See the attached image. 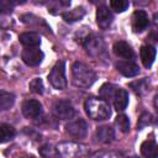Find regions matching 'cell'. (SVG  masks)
I'll return each instance as SVG.
<instances>
[{
	"mask_svg": "<svg viewBox=\"0 0 158 158\" xmlns=\"http://www.w3.org/2000/svg\"><path fill=\"white\" fill-rule=\"evenodd\" d=\"M151 122H152V116H151V114L144 112V114H142V116L139 117L137 127L141 130V128H143V127H146V126L151 125Z\"/></svg>",
	"mask_w": 158,
	"mask_h": 158,
	"instance_id": "obj_29",
	"label": "cell"
},
{
	"mask_svg": "<svg viewBox=\"0 0 158 158\" xmlns=\"http://www.w3.org/2000/svg\"><path fill=\"white\" fill-rule=\"evenodd\" d=\"M84 109L86 115L96 121L106 120L111 115L109 104L99 98H88L84 102Z\"/></svg>",
	"mask_w": 158,
	"mask_h": 158,
	"instance_id": "obj_2",
	"label": "cell"
},
{
	"mask_svg": "<svg viewBox=\"0 0 158 158\" xmlns=\"http://www.w3.org/2000/svg\"><path fill=\"white\" fill-rule=\"evenodd\" d=\"M115 123L121 132H128L130 131V120L126 115H118L115 118Z\"/></svg>",
	"mask_w": 158,
	"mask_h": 158,
	"instance_id": "obj_24",
	"label": "cell"
},
{
	"mask_svg": "<svg viewBox=\"0 0 158 158\" xmlns=\"http://www.w3.org/2000/svg\"><path fill=\"white\" fill-rule=\"evenodd\" d=\"M40 154L44 158H59L60 154L58 153L57 148H54L51 144H44L40 148Z\"/></svg>",
	"mask_w": 158,
	"mask_h": 158,
	"instance_id": "obj_23",
	"label": "cell"
},
{
	"mask_svg": "<svg viewBox=\"0 0 158 158\" xmlns=\"http://www.w3.org/2000/svg\"><path fill=\"white\" fill-rule=\"evenodd\" d=\"M131 158H137V157H131Z\"/></svg>",
	"mask_w": 158,
	"mask_h": 158,
	"instance_id": "obj_31",
	"label": "cell"
},
{
	"mask_svg": "<svg viewBox=\"0 0 158 158\" xmlns=\"http://www.w3.org/2000/svg\"><path fill=\"white\" fill-rule=\"evenodd\" d=\"M149 25V19L146 11L136 10L132 16V28L135 32H142Z\"/></svg>",
	"mask_w": 158,
	"mask_h": 158,
	"instance_id": "obj_11",
	"label": "cell"
},
{
	"mask_svg": "<svg viewBox=\"0 0 158 158\" xmlns=\"http://www.w3.org/2000/svg\"><path fill=\"white\" fill-rule=\"evenodd\" d=\"M16 2L9 1V0H0V12L1 14H10L14 10Z\"/></svg>",
	"mask_w": 158,
	"mask_h": 158,
	"instance_id": "obj_28",
	"label": "cell"
},
{
	"mask_svg": "<svg viewBox=\"0 0 158 158\" xmlns=\"http://www.w3.org/2000/svg\"><path fill=\"white\" fill-rule=\"evenodd\" d=\"M110 6L116 12H123L128 9L130 2L126 0H112V1H110Z\"/></svg>",
	"mask_w": 158,
	"mask_h": 158,
	"instance_id": "obj_25",
	"label": "cell"
},
{
	"mask_svg": "<svg viewBox=\"0 0 158 158\" xmlns=\"http://www.w3.org/2000/svg\"><path fill=\"white\" fill-rule=\"evenodd\" d=\"M19 40L27 48L37 47V46L41 44V36L38 33H36V32H23V33L20 35Z\"/></svg>",
	"mask_w": 158,
	"mask_h": 158,
	"instance_id": "obj_17",
	"label": "cell"
},
{
	"mask_svg": "<svg viewBox=\"0 0 158 158\" xmlns=\"http://www.w3.org/2000/svg\"><path fill=\"white\" fill-rule=\"evenodd\" d=\"M96 79L95 72L83 62H75L72 67V80L78 88H89Z\"/></svg>",
	"mask_w": 158,
	"mask_h": 158,
	"instance_id": "obj_1",
	"label": "cell"
},
{
	"mask_svg": "<svg viewBox=\"0 0 158 158\" xmlns=\"http://www.w3.org/2000/svg\"><path fill=\"white\" fill-rule=\"evenodd\" d=\"M16 135L15 128L7 123H0V143H5L12 139Z\"/></svg>",
	"mask_w": 158,
	"mask_h": 158,
	"instance_id": "obj_20",
	"label": "cell"
},
{
	"mask_svg": "<svg viewBox=\"0 0 158 158\" xmlns=\"http://www.w3.org/2000/svg\"><path fill=\"white\" fill-rule=\"evenodd\" d=\"M114 106L117 111H122L126 109L127 104H128V94L125 89L122 88H117L115 94H114Z\"/></svg>",
	"mask_w": 158,
	"mask_h": 158,
	"instance_id": "obj_15",
	"label": "cell"
},
{
	"mask_svg": "<svg viewBox=\"0 0 158 158\" xmlns=\"http://www.w3.org/2000/svg\"><path fill=\"white\" fill-rule=\"evenodd\" d=\"M114 53L118 57H122L125 59H132L135 58V52L132 49V47L125 42V41H117L114 43Z\"/></svg>",
	"mask_w": 158,
	"mask_h": 158,
	"instance_id": "obj_13",
	"label": "cell"
},
{
	"mask_svg": "<svg viewBox=\"0 0 158 158\" xmlns=\"http://www.w3.org/2000/svg\"><path fill=\"white\" fill-rule=\"evenodd\" d=\"M130 86L133 89L135 93H137V94H139V95L143 94V93L146 91V89H147L146 80H137V81H133V83L130 84Z\"/></svg>",
	"mask_w": 158,
	"mask_h": 158,
	"instance_id": "obj_27",
	"label": "cell"
},
{
	"mask_svg": "<svg viewBox=\"0 0 158 158\" xmlns=\"http://www.w3.org/2000/svg\"><path fill=\"white\" fill-rule=\"evenodd\" d=\"M141 153L144 158H157L158 147L154 139H147L141 144Z\"/></svg>",
	"mask_w": 158,
	"mask_h": 158,
	"instance_id": "obj_18",
	"label": "cell"
},
{
	"mask_svg": "<svg viewBox=\"0 0 158 158\" xmlns=\"http://www.w3.org/2000/svg\"><path fill=\"white\" fill-rule=\"evenodd\" d=\"M84 14H85V11H84L83 7H75L73 10H69V11L63 12L62 14V17H63V20L65 22L72 23V22H75V21L80 20L84 16Z\"/></svg>",
	"mask_w": 158,
	"mask_h": 158,
	"instance_id": "obj_19",
	"label": "cell"
},
{
	"mask_svg": "<svg viewBox=\"0 0 158 158\" xmlns=\"http://www.w3.org/2000/svg\"><path fill=\"white\" fill-rule=\"evenodd\" d=\"M42 112V104L38 100L28 99L22 104V114L27 118H35Z\"/></svg>",
	"mask_w": 158,
	"mask_h": 158,
	"instance_id": "obj_10",
	"label": "cell"
},
{
	"mask_svg": "<svg viewBox=\"0 0 158 158\" xmlns=\"http://www.w3.org/2000/svg\"><path fill=\"white\" fill-rule=\"evenodd\" d=\"M54 114L57 117L62 120H68L72 118L74 115V107L70 101L68 100H59L54 104Z\"/></svg>",
	"mask_w": 158,
	"mask_h": 158,
	"instance_id": "obj_8",
	"label": "cell"
},
{
	"mask_svg": "<svg viewBox=\"0 0 158 158\" xmlns=\"http://www.w3.org/2000/svg\"><path fill=\"white\" fill-rule=\"evenodd\" d=\"M116 89H117V86H115L114 84H109V83L104 84V85L100 88V91H99L100 99L107 102L109 100H111V99L114 98V94H115Z\"/></svg>",
	"mask_w": 158,
	"mask_h": 158,
	"instance_id": "obj_22",
	"label": "cell"
},
{
	"mask_svg": "<svg viewBox=\"0 0 158 158\" xmlns=\"http://www.w3.org/2000/svg\"><path fill=\"white\" fill-rule=\"evenodd\" d=\"M65 131L75 138H83L86 136L88 132V125L83 118H77L74 121H69L65 125Z\"/></svg>",
	"mask_w": 158,
	"mask_h": 158,
	"instance_id": "obj_6",
	"label": "cell"
},
{
	"mask_svg": "<svg viewBox=\"0 0 158 158\" xmlns=\"http://www.w3.org/2000/svg\"><path fill=\"white\" fill-rule=\"evenodd\" d=\"M112 20H114V16H112V12L111 10L105 6V5H101L98 7V11H96V22H98V26L102 30H106L110 27V25L112 23Z\"/></svg>",
	"mask_w": 158,
	"mask_h": 158,
	"instance_id": "obj_9",
	"label": "cell"
},
{
	"mask_svg": "<svg viewBox=\"0 0 158 158\" xmlns=\"http://www.w3.org/2000/svg\"><path fill=\"white\" fill-rule=\"evenodd\" d=\"M30 90L35 94H42L43 93V81L41 78H35L30 81V85H28Z\"/></svg>",
	"mask_w": 158,
	"mask_h": 158,
	"instance_id": "obj_26",
	"label": "cell"
},
{
	"mask_svg": "<svg viewBox=\"0 0 158 158\" xmlns=\"http://www.w3.org/2000/svg\"><path fill=\"white\" fill-rule=\"evenodd\" d=\"M48 80L51 83V85L54 89L58 90H63L67 88V78H65V64L63 60L57 62L56 65L52 68L49 75H48Z\"/></svg>",
	"mask_w": 158,
	"mask_h": 158,
	"instance_id": "obj_4",
	"label": "cell"
},
{
	"mask_svg": "<svg viewBox=\"0 0 158 158\" xmlns=\"http://www.w3.org/2000/svg\"><path fill=\"white\" fill-rule=\"evenodd\" d=\"M156 53H157L156 48L153 46H151V44L141 47L139 56H141V60H142V63H143V65L146 68H149L153 64V62L156 59Z\"/></svg>",
	"mask_w": 158,
	"mask_h": 158,
	"instance_id": "obj_14",
	"label": "cell"
},
{
	"mask_svg": "<svg viewBox=\"0 0 158 158\" xmlns=\"http://www.w3.org/2000/svg\"><path fill=\"white\" fill-rule=\"evenodd\" d=\"M84 48L89 56L96 59H106L107 58V52H106V46L104 40L100 36L91 35L86 37L84 41Z\"/></svg>",
	"mask_w": 158,
	"mask_h": 158,
	"instance_id": "obj_3",
	"label": "cell"
},
{
	"mask_svg": "<svg viewBox=\"0 0 158 158\" xmlns=\"http://www.w3.org/2000/svg\"><path fill=\"white\" fill-rule=\"evenodd\" d=\"M90 158H121V156L116 152H107V151H104V152H98V153H94Z\"/></svg>",
	"mask_w": 158,
	"mask_h": 158,
	"instance_id": "obj_30",
	"label": "cell"
},
{
	"mask_svg": "<svg viewBox=\"0 0 158 158\" xmlns=\"http://www.w3.org/2000/svg\"><path fill=\"white\" fill-rule=\"evenodd\" d=\"M57 151L59 154H62L65 158H78L81 154L85 153V148L81 144L74 143V142H64L58 144Z\"/></svg>",
	"mask_w": 158,
	"mask_h": 158,
	"instance_id": "obj_5",
	"label": "cell"
},
{
	"mask_svg": "<svg viewBox=\"0 0 158 158\" xmlns=\"http://www.w3.org/2000/svg\"><path fill=\"white\" fill-rule=\"evenodd\" d=\"M21 57H22V60L27 65L36 67V65H38L42 62V59H43V52L40 48H37V47L26 48V49H23Z\"/></svg>",
	"mask_w": 158,
	"mask_h": 158,
	"instance_id": "obj_7",
	"label": "cell"
},
{
	"mask_svg": "<svg viewBox=\"0 0 158 158\" xmlns=\"http://www.w3.org/2000/svg\"><path fill=\"white\" fill-rule=\"evenodd\" d=\"M95 138L100 143H111L115 138V132L110 126H101L96 130Z\"/></svg>",
	"mask_w": 158,
	"mask_h": 158,
	"instance_id": "obj_16",
	"label": "cell"
},
{
	"mask_svg": "<svg viewBox=\"0 0 158 158\" xmlns=\"http://www.w3.org/2000/svg\"><path fill=\"white\" fill-rule=\"evenodd\" d=\"M116 68H117V70L122 75L128 77V78L136 77L139 73V67L136 63L131 62V60H121V62H117Z\"/></svg>",
	"mask_w": 158,
	"mask_h": 158,
	"instance_id": "obj_12",
	"label": "cell"
},
{
	"mask_svg": "<svg viewBox=\"0 0 158 158\" xmlns=\"http://www.w3.org/2000/svg\"><path fill=\"white\" fill-rule=\"evenodd\" d=\"M15 102V95L12 93L0 90V110H9Z\"/></svg>",
	"mask_w": 158,
	"mask_h": 158,
	"instance_id": "obj_21",
	"label": "cell"
}]
</instances>
